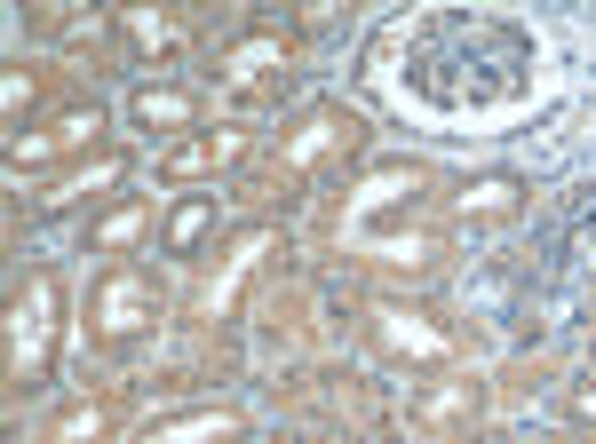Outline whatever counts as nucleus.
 Returning a JSON list of instances; mask_svg holds the SVG:
<instances>
[{"instance_id":"2","label":"nucleus","mask_w":596,"mask_h":444,"mask_svg":"<svg viewBox=\"0 0 596 444\" xmlns=\"http://www.w3.org/2000/svg\"><path fill=\"white\" fill-rule=\"evenodd\" d=\"M581 413H588V421H596V389H581Z\"/></svg>"},{"instance_id":"3","label":"nucleus","mask_w":596,"mask_h":444,"mask_svg":"<svg viewBox=\"0 0 596 444\" xmlns=\"http://www.w3.org/2000/svg\"><path fill=\"white\" fill-rule=\"evenodd\" d=\"M541 444H549V436H541Z\"/></svg>"},{"instance_id":"1","label":"nucleus","mask_w":596,"mask_h":444,"mask_svg":"<svg viewBox=\"0 0 596 444\" xmlns=\"http://www.w3.org/2000/svg\"><path fill=\"white\" fill-rule=\"evenodd\" d=\"M207 215H215V207H207V198H191V207H183V215L168 223V247H191V238H199V230H207Z\"/></svg>"}]
</instances>
